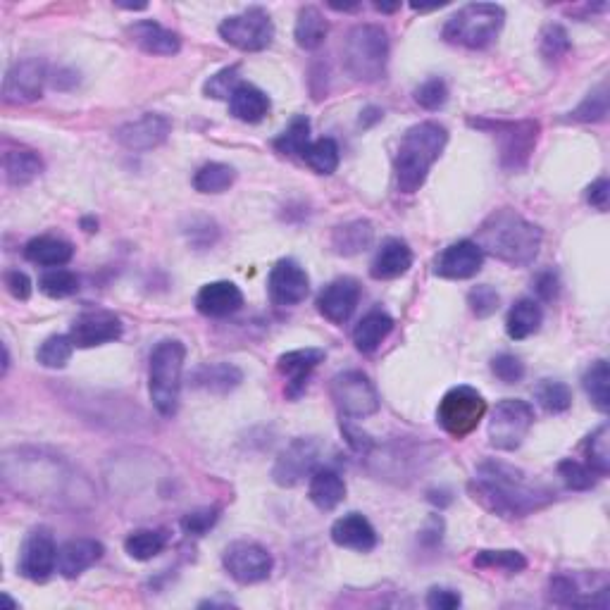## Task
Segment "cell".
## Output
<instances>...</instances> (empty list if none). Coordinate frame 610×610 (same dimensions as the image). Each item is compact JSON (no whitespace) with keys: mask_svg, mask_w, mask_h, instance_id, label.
I'll list each match as a JSON object with an SVG mask.
<instances>
[{"mask_svg":"<svg viewBox=\"0 0 610 610\" xmlns=\"http://www.w3.org/2000/svg\"><path fill=\"white\" fill-rule=\"evenodd\" d=\"M3 482L29 501L67 506L79 503L74 489H79L84 479L55 453L39 448H12L3 453Z\"/></svg>","mask_w":610,"mask_h":610,"instance_id":"6da1fadb","label":"cell"},{"mask_svg":"<svg viewBox=\"0 0 610 610\" xmlns=\"http://www.w3.org/2000/svg\"><path fill=\"white\" fill-rule=\"evenodd\" d=\"M472 499L482 503L501 518L518 520L544 510L556 501L553 489L534 482L525 472L501 460H484L477 465L475 477L470 482Z\"/></svg>","mask_w":610,"mask_h":610,"instance_id":"7a4b0ae2","label":"cell"},{"mask_svg":"<svg viewBox=\"0 0 610 610\" xmlns=\"http://www.w3.org/2000/svg\"><path fill=\"white\" fill-rule=\"evenodd\" d=\"M544 232L518 210L501 208L494 210L487 220L479 224L475 244L482 253L513 267H527L539 255Z\"/></svg>","mask_w":610,"mask_h":610,"instance_id":"3957f363","label":"cell"},{"mask_svg":"<svg viewBox=\"0 0 610 610\" xmlns=\"http://www.w3.org/2000/svg\"><path fill=\"white\" fill-rule=\"evenodd\" d=\"M448 143L446 127L439 122L413 124L401 136L394 158L396 186L401 194H415L427 182V174L441 158Z\"/></svg>","mask_w":610,"mask_h":610,"instance_id":"277c9868","label":"cell"},{"mask_svg":"<svg viewBox=\"0 0 610 610\" xmlns=\"http://www.w3.org/2000/svg\"><path fill=\"white\" fill-rule=\"evenodd\" d=\"M186 348L182 341L165 339L153 348L151 365H148V394L155 410L163 417H172L179 408L182 396Z\"/></svg>","mask_w":610,"mask_h":610,"instance_id":"5b68a950","label":"cell"},{"mask_svg":"<svg viewBox=\"0 0 610 610\" xmlns=\"http://www.w3.org/2000/svg\"><path fill=\"white\" fill-rule=\"evenodd\" d=\"M389 34L379 24H356L344 41V67L356 82H379L387 74Z\"/></svg>","mask_w":610,"mask_h":610,"instance_id":"8992f818","label":"cell"},{"mask_svg":"<svg viewBox=\"0 0 610 610\" xmlns=\"http://www.w3.org/2000/svg\"><path fill=\"white\" fill-rule=\"evenodd\" d=\"M503 22H506V10L501 5L470 3L460 8L453 17H448L441 36L451 46L482 51V48H489L496 41V36L503 29Z\"/></svg>","mask_w":610,"mask_h":610,"instance_id":"52a82bcc","label":"cell"},{"mask_svg":"<svg viewBox=\"0 0 610 610\" xmlns=\"http://www.w3.org/2000/svg\"><path fill=\"white\" fill-rule=\"evenodd\" d=\"M470 127L482 129L499 141L501 167L508 172L525 170L541 134V124L537 120H470Z\"/></svg>","mask_w":610,"mask_h":610,"instance_id":"ba28073f","label":"cell"},{"mask_svg":"<svg viewBox=\"0 0 610 610\" xmlns=\"http://www.w3.org/2000/svg\"><path fill=\"white\" fill-rule=\"evenodd\" d=\"M487 415V401L472 387H453L441 398L437 408V420L446 434L453 439H463L475 432L479 422Z\"/></svg>","mask_w":610,"mask_h":610,"instance_id":"9c48e42d","label":"cell"},{"mask_svg":"<svg viewBox=\"0 0 610 610\" xmlns=\"http://www.w3.org/2000/svg\"><path fill=\"white\" fill-rule=\"evenodd\" d=\"M534 425V408L522 398H503L489 420V444L496 451H518Z\"/></svg>","mask_w":610,"mask_h":610,"instance_id":"30bf717a","label":"cell"},{"mask_svg":"<svg viewBox=\"0 0 610 610\" xmlns=\"http://www.w3.org/2000/svg\"><path fill=\"white\" fill-rule=\"evenodd\" d=\"M329 394L341 417H348V420H363V417L379 413V406H382L377 387L360 370L339 372L332 379Z\"/></svg>","mask_w":610,"mask_h":610,"instance_id":"8fae6325","label":"cell"},{"mask_svg":"<svg viewBox=\"0 0 610 610\" xmlns=\"http://www.w3.org/2000/svg\"><path fill=\"white\" fill-rule=\"evenodd\" d=\"M217 31L229 46L239 48L244 53L265 51L275 39V24H272L270 12L263 8H248L239 15L227 17Z\"/></svg>","mask_w":610,"mask_h":610,"instance_id":"7c38bea8","label":"cell"},{"mask_svg":"<svg viewBox=\"0 0 610 610\" xmlns=\"http://www.w3.org/2000/svg\"><path fill=\"white\" fill-rule=\"evenodd\" d=\"M222 565L227 575L239 584H258L272 575L275 560L265 546L255 541H234L224 549Z\"/></svg>","mask_w":610,"mask_h":610,"instance_id":"4fadbf2b","label":"cell"},{"mask_svg":"<svg viewBox=\"0 0 610 610\" xmlns=\"http://www.w3.org/2000/svg\"><path fill=\"white\" fill-rule=\"evenodd\" d=\"M322 446L313 437H298L279 453L275 468H272V479L279 487H296L305 477L313 475L320 460Z\"/></svg>","mask_w":610,"mask_h":610,"instance_id":"5bb4252c","label":"cell"},{"mask_svg":"<svg viewBox=\"0 0 610 610\" xmlns=\"http://www.w3.org/2000/svg\"><path fill=\"white\" fill-rule=\"evenodd\" d=\"M55 568H58V546H55L51 529H31L22 544L20 563H17L20 575L27 577L29 582H46Z\"/></svg>","mask_w":610,"mask_h":610,"instance_id":"9a60e30c","label":"cell"},{"mask_svg":"<svg viewBox=\"0 0 610 610\" xmlns=\"http://www.w3.org/2000/svg\"><path fill=\"white\" fill-rule=\"evenodd\" d=\"M48 82V67L39 58H27L15 62L5 74L3 98L10 105H27L39 101L43 86Z\"/></svg>","mask_w":610,"mask_h":610,"instance_id":"2e32d148","label":"cell"},{"mask_svg":"<svg viewBox=\"0 0 610 610\" xmlns=\"http://www.w3.org/2000/svg\"><path fill=\"white\" fill-rule=\"evenodd\" d=\"M172 134V122L158 112H148L139 120L122 124L115 132V139L127 151H153V148L163 146L167 136Z\"/></svg>","mask_w":610,"mask_h":610,"instance_id":"e0dca14e","label":"cell"},{"mask_svg":"<svg viewBox=\"0 0 610 610\" xmlns=\"http://www.w3.org/2000/svg\"><path fill=\"white\" fill-rule=\"evenodd\" d=\"M70 336L77 348L110 344L122 336V320L110 310H89L72 322Z\"/></svg>","mask_w":610,"mask_h":610,"instance_id":"ac0fdd59","label":"cell"},{"mask_svg":"<svg viewBox=\"0 0 610 610\" xmlns=\"http://www.w3.org/2000/svg\"><path fill=\"white\" fill-rule=\"evenodd\" d=\"M267 291L275 305H298L310 294V279L296 260L284 258L272 267L267 279Z\"/></svg>","mask_w":610,"mask_h":610,"instance_id":"d6986e66","label":"cell"},{"mask_svg":"<svg viewBox=\"0 0 610 610\" xmlns=\"http://www.w3.org/2000/svg\"><path fill=\"white\" fill-rule=\"evenodd\" d=\"M360 301V284L351 277H339L329 282L317 296V310L332 325H346L356 313Z\"/></svg>","mask_w":610,"mask_h":610,"instance_id":"ffe728a7","label":"cell"},{"mask_svg":"<svg viewBox=\"0 0 610 610\" xmlns=\"http://www.w3.org/2000/svg\"><path fill=\"white\" fill-rule=\"evenodd\" d=\"M484 265V253L475 241L463 239L451 244L434 260V275L444 279H470L475 277Z\"/></svg>","mask_w":610,"mask_h":610,"instance_id":"44dd1931","label":"cell"},{"mask_svg":"<svg viewBox=\"0 0 610 610\" xmlns=\"http://www.w3.org/2000/svg\"><path fill=\"white\" fill-rule=\"evenodd\" d=\"M325 360V351L322 348H298V351H289L277 360V370L286 377V396L301 398V394L308 387V379L313 375L317 365Z\"/></svg>","mask_w":610,"mask_h":610,"instance_id":"7402d4cb","label":"cell"},{"mask_svg":"<svg viewBox=\"0 0 610 610\" xmlns=\"http://www.w3.org/2000/svg\"><path fill=\"white\" fill-rule=\"evenodd\" d=\"M332 541L341 549L370 553L377 546V532L372 522L360 513H348L332 525Z\"/></svg>","mask_w":610,"mask_h":610,"instance_id":"603a6c76","label":"cell"},{"mask_svg":"<svg viewBox=\"0 0 610 610\" xmlns=\"http://www.w3.org/2000/svg\"><path fill=\"white\" fill-rule=\"evenodd\" d=\"M244 294L234 282H210L196 296L198 313L205 317H229L239 313Z\"/></svg>","mask_w":610,"mask_h":610,"instance_id":"cb8c5ba5","label":"cell"},{"mask_svg":"<svg viewBox=\"0 0 610 610\" xmlns=\"http://www.w3.org/2000/svg\"><path fill=\"white\" fill-rule=\"evenodd\" d=\"M103 544L96 539H72L58 549V572L65 580L84 575L103 558Z\"/></svg>","mask_w":610,"mask_h":610,"instance_id":"d4e9b609","label":"cell"},{"mask_svg":"<svg viewBox=\"0 0 610 610\" xmlns=\"http://www.w3.org/2000/svg\"><path fill=\"white\" fill-rule=\"evenodd\" d=\"M127 34L129 39L148 55H177L182 51V39H179V34L165 29L163 24H158L155 20L134 22L132 27L127 29Z\"/></svg>","mask_w":610,"mask_h":610,"instance_id":"484cf974","label":"cell"},{"mask_svg":"<svg viewBox=\"0 0 610 610\" xmlns=\"http://www.w3.org/2000/svg\"><path fill=\"white\" fill-rule=\"evenodd\" d=\"M410 267H413V251H410L406 241L387 239L382 246H379L375 260H372L370 275L372 279H382V282H387V279L403 277Z\"/></svg>","mask_w":610,"mask_h":610,"instance_id":"4316f807","label":"cell"},{"mask_svg":"<svg viewBox=\"0 0 610 610\" xmlns=\"http://www.w3.org/2000/svg\"><path fill=\"white\" fill-rule=\"evenodd\" d=\"M549 601L556 606H591V608H608V591L591 594L584 591L577 577L556 575L549 582Z\"/></svg>","mask_w":610,"mask_h":610,"instance_id":"83f0119b","label":"cell"},{"mask_svg":"<svg viewBox=\"0 0 610 610\" xmlns=\"http://www.w3.org/2000/svg\"><path fill=\"white\" fill-rule=\"evenodd\" d=\"M241 382H244V372L232 363L201 365L194 375H191V387L217 396L229 394V391H234Z\"/></svg>","mask_w":610,"mask_h":610,"instance_id":"f1b7e54d","label":"cell"},{"mask_svg":"<svg viewBox=\"0 0 610 610\" xmlns=\"http://www.w3.org/2000/svg\"><path fill=\"white\" fill-rule=\"evenodd\" d=\"M74 246L58 236H36L24 246V258L41 267H62L72 260Z\"/></svg>","mask_w":610,"mask_h":610,"instance_id":"f546056e","label":"cell"},{"mask_svg":"<svg viewBox=\"0 0 610 610\" xmlns=\"http://www.w3.org/2000/svg\"><path fill=\"white\" fill-rule=\"evenodd\" d=\"M308 496H310V501L315 503V508L325 510L327 513V510H334L341 501L346 499V484H344V479H341L339 472L320 468L313 472V477H310Z\"/></svg>","mask_w":610,"mask_h":610,"instance_id":"4dcf8cb0","label":"cell"},{"mask_svg":"<svg viewBox=\"0 0 610 610\" xmlns=\"http://www.w3.org/2000/svg\"><path fill=\"white\" fill-rule=\"evenodd\" d=\"M391 329H394V317L384 313V310H372L353 329V344L360 353H372L382 346Z\"/></svg>","mask_w":610,"mask_h":610,"instance_id":"1f68e13d","label":"cell"},{"mask_svg":"<svg viewBox=\"0 0 610 610\" xmlns=\"http://www.w3.org/2000/svg\"><path fill=\"white\" fill-rule=\"evenodd\" d=\"M3 172L10 186H27L43 172V160L29 148H12L3 155Z\"/></svg>","mask_w":610,"mask_h":610,"instance_id":"d6a6232c","label":"cell"},{"mask_svg":"<svg viewBox=\"0 0 610 610\" xmlns=\"http://www.w3.org/2000/svg\"><path fill=\"white\" fill-rule=\"evenodd\" d=\"M267 110H270V98L253 84H241L234 91V96L229 98V112L241 122H260L267 115Z\"/></svg>","mask_w":610,"mask_h":610,"instance_id":"836d02e7","label":"cell"},{"mask_svg":"<svg viewBox=\"0 0 610 610\" xmlns=\"http://www.w3.org/2000/svg\"><path fill=\"white\" fill-rule=\"evenodd\" d=\"M541 322H544V310H541L539 301H534V298H520V301L510 308L506 332L510 339L522 341L527 339V336L537 334L541 329Z\"/></svg>","mask_w":610,"mask_h":610,"instance_id":"e575fe53","label":"cell"},{"mask_svg":"<svg viewBox=\"0 0 610 610\" xmlns=\"http://www.w3.org/2000/svg\"><path fill=\"white\" fill-rule=\"evenodd\" d=\"M327 34H329V22L315 5H305V8L298 10V20L294 29V39L298 43V48H303V51H317V48L325 43Z\"/></svg>","mask_w":610,"mask_h":610,"instance_id":"d590c367","label":"cell"},{"mask_svg":"<svg viewBox=\"0 0 610 610\" xmlns=\"http://www.w3.org/2000/svg\"><path fill=\"white\" fill-rule=\"evenodd\" d=\"M375 239V229L367 220H353L339 224L332 234V248L339 255H358L367 251Z\"/></svg>","mask_w":610,"mask_h":610,"instance_id":"8d00e7d4","label":"cell"},{"mask_svg":"<svg viewBox=\"0 0 610 610\" xmlns=\"http://www.w3.org/2000/svg\"><path fill=\"white\" fill-rule=\"evenodd\" d=\"M236 182V170L224 163H205L194 174V189L198 194H224Z\"/></svg>","mask_w":610,"mask_h":610,"instance_id":"74e56055","label":"cell"},{"mask_svg":"<svg viewBox=\"0 0 610 610\" xmlns=\"http://www.w3.org/2000/svg\"><path fill=\"white\" fill-rule=\"evenodd\" d=\"M167 546L165 529H136L124 539V551L134 560H151Z\"/></svg>","mask_w":610,"mask_h":610,"instance_id":"f35d334b","label":"cell"},{"mask_svg":"<svg viewBox=\"0 0 610 610\" xmlns=\"http://www.w3.org/2000/svg\"><path fill=\"white\" fill-rule=\"evenodd\" d=\"M582 387L587 391V396L591 398L596 408L601 413H606L610 408V372L606 360H596V363L589 365V370L584 372L582 377Z\"/></svg>","mask_w":610,"mask_h":610,"instance_id":"ab89813d","label":"cell"},{"mask_svg":"<svg viewBox=\"0 0 610 610\" xmlns=\"http://www.w3.org/2000/svg\"><path fill=\"white\" fill-rule=\"evenodd\" d=\"M534 398L551 415L565 413L572 406L570 387L565 382H558V379H541L537 387H534Z\"/></svg>","mask_w":610,"mask_h":610,"instance_id":"60d3db41","label":"cell"},{"mask_svg":"<svg viewBox=\"0 0 610 610\" xmlns=\"http://www.w3.org/2000/svg\"><path fill=\"white\" fill-rule=\"evenodd\" d=\"M610 434L608 425H601L599 429L589 434L587 441H584L582 451L587 456V465L596 472L599 477H606L610 472Z\"/></svg>","mask_w":610,"mask_h":610,"instance_id":"b9f144b4","label":"cell"},{"mask_svg":"<svg viewBox=\"0 0 610 610\" xmlns=\"http://www.w3.org/2000/svg\"><path fill=\"white\" fill-rule=\"evenodd\" d=\"M310 143H313L310 141V120L308 117L298 115L291 120L289 127H286L284 132L277 136L275 148L284 155H301L303 158Z\"/></svg>","mask_w":610,"mask_h":610,"instance_id":"7bdbcfd3","label":"cell"},{"mask_svg":"<svg viewBox=\"0 0 610 610\" xmlns=\"http://www.w3.org/2000/svg\"><path fill=\"white\" fill-rule=\"evenodd\" d=\"M74 348L77 346H74L70 334L48 336V339L39 346V351H36V360H39L43 367L60 370V367H65L67 363H70Z\"/></svg>","mask_w":610,"mask_h":610,"instance_id":"ee69618b","label":"cell"},{"mask_svg":"<svg viewBox=\"0 0 610 610\" xmlns=\"http://www.w3.org/2000/svg\"><path fill=\"white\" fill-rule=\"evenodd\" d=\"M472 565L482 570H503L510 575H518L527 568V558L520 551H477Z\"/></svg>","mask_w":610,"mask_h":610,"instance_id":"f6af8a7d","label":"cell"},{"mask_svg":"<svg viewBox=\"0 0 610 610\" xmlns=\"http://www.w3.org/2000/svg\"><path fill=\"white\" fill-rule=\"evenodd\" d=\"M303 160L317 174H334L336 167H339V146H336L334 139H317L310 143Z\"/></svg>","mask_w":610,"mask_h":610,"instance_id":"bcb514c9","label":"cell"},{"mask_svg":"<svg viewBox=\"0 0 610 610\" xmlns=\"http://www.w3.org/2000/svg\"><path fill=\"white\" fill-rule=\"evenodd\" d=\"M608 115V89L601 84L599 89L589 93L584 101L570 112L572 122H603Z\"/></svg>","mask_w":610,"mask_h":610,"instance_id":"7dc6e473","label":"cell"},{"mask_svg":"<svg viewBox=\"0 0 610 610\" xmlns=\"http://www.w3.org/2000/svg\"><path fill=\"white\" fill-rule=\"evenodd\" d=\"M558 475L563 477V482L568 484V489H572V491L594 489L596 479H599V475H596V472L591 470L587 463H580V460H572V458L560 460Z\"/></svg>","mask_w":610,"mask_h":610,"instance_id":"c3c4849f","label":"cell"},{"mask_svg":"<svg viewBox=\"0 0 610 610\" xmlns=\"http://www.w3.org/2000/svg\"><path fill=\"white\" fill-rule=\"evenodd\" d=\"M39 289L48 298H67L79 291V277L70 270L55 267V270L46 272V275L39 279Z\"/></svg>","mask_w":610,"mask_h":610,"instance_id":"681fc988","label":"cell"},{"mask_svg":"<svg viewBox=\"0 0 610 610\" xmlns=\"http://www.w3.org/2000/svg\"><path fill=\"white\" fill-rule=\"evenodd\" d=\"M241 84L244 82H241L239 77V65H232L213 74V77L203 84V93L208 98H215V101H229Z\"/></svg>","mask_w":610,"mask_h":610,"instance_id":"f907efd6","label":"cell"},{"mask_svg":"<svg viewBox=\"0 0 610 610\" xmlns=\"http://www.w3.org/2000/svg\"><path fill=\"white\" fill-rule=\"evenodd\" d=\"M539 51L544 55L546 62H558L570 53V36L560 24H549L541 31Z\"/></svg>","mask_w":610,"mask_h":610,"instance_id":"816d5d0a","label":"cell"},{"mask_svg":"<svg viewBox=\"0 0 610 610\" xmlns=\"http://www.w3.org/2000/svg\"><path fill=\"white\" fill-rule=\"evenodd\" d=\"M468 305H470L472 315H477L479 320H484V317H491L496 310H499L501 296L494 286L479 284L468 294Z\"/></svg>","mask_w":610,"mask_h":610,"instance_id":"f5cc1de1","label":"cell"},{"mask_svg":"<svg viewBox=\"0 0 610 610\" xmlns=\"http://www.w3.org/2000/svg\"><path fill=\"white\" fill-rule=\"evenodd\" d=\"M448 101V86L441 79H427L415 89V103L425 110H439Z\"/></svg>","mask_w":610,"mask_h":610,"instance_id":"db71d44e","label":"cell"},{"mask_svg":"<svg viewBox=\"0 0 610 610\" xmlns=\"http://www.w3.org/2000/svg\"><path fill=\"white\" fill-rule=\"evenodd\" d=\"M220 520V508H198L182 518V529L189 537H203Z\"/></svg>","mask_w":610,"mask_h":610,"instance_id":"11a10c76","label":"cell"},{"mask_svg":"<svg viewBox=\"0 0 610 610\" xmlns=\"http://www.w3.org/2000/svg\"><path fill=\"white\" fill-rule=\"evenodd\" d=\"M491 372L503 384H518L525 377V363L518 356H513V353H501V356L491 360Z\"/></svg>","mask_w":610,"mask_h":610,"instance_id":"9f6ffc18","label":"cell"},{"mask_svg":"<svg viewBox=\"0 0 610 610\" xmlns=\"http://www.w3.org/2000/svg\"><path fill=\"white\" fill-rule=\"evenodd\" d=\"M534 291H537L539 301H556L558 294H560V279L553 270H544L539 272L537 279H534Z\"/></svg>","mask_w":610,"mask_h":610,"instance_id":"6f0895ef","label":"cell"},{"mask_svg":"<svg viewBox=\"0 0 610 610\" xmlns=\"http://www.w3.org/2000/svg\"><path fill=\"white\" fill-rule=\"evenodd\" d=\"M463 599L456 589H446V587H434L429 589L427 594V606L432 610H453L458 608Z\"/></svg>","mask_w":610,"mask_h":610,"instance_id":"680465c9","label":"cell"},{"mask_svg":"<svg viewBox=\"0 0 610 610\" xmlns=\"http://www.w3.org/2000/svg\"><path fill=\"white\" fill-rule=\"evenodd\" d=\"M5 286H8L10 296L17 298V301H27L31 296V279L22 270L5 272Z\"/></svg>","mask_w":610,"mask_h":610,"instance_id":"91938a15","label":"cell"},{"mask_svg":"<svg viewBox=\"0 0 610 610\" xmlns=\"http://www.w3.org/2000/svg\"><path fill=\"white\" fill-rule=\"evenodd\" d=\"M608 191H610L608 179H606V177L596 179V182L591 184L589 189H587V201H589V205H594L596 210H601V213H606V210H608Z\"/></svg>","mask_w":610,"mask_h":610,"instance_id":"94428289","label":"cell"},{"mask_svg":"<svg viewBox=\"0 0 610 610\" xmlns=\"http://www.w3.org/2000/svg\"><path fill=\"white\" fill-rule=\"evenodd\" d=\"M375 8H377L379 12H396L398 8H401V5H398V3H396V5H384V3H377Z\"/></svg>","mask_w":610,"mask_h":610,"instance_id":"6125c7cd","label":"cell"}]
</instances>
